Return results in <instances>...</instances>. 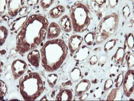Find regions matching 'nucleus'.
<instances>
[{
    "mask_svg": "<svg viewBox=\"0 0 134 101\" xmlns=\"http://www.w3.org/2000/svg\"><path fill=\"white\" fill-rule=\"evenodd\" d=\"M73 95L69 89H64L61 91L56 97L57 100H71Z\"/></svg>",
    "mask_w": 134,
    "mask_h": 101,
    "instance_id": "obj_15",
    "label": "nucleus"
},
{
    "mask_svg": "<svg viewBox=\"0 0 134 101\" xmlns=\"http://www.w3.org/2000/svg\"><path fill=\"white\" fill-rule=\"evenodd\" d=\"M116 43V40L115 39H113L109 41L105 44V47H104L105 51L106 52H107L112 49L115 46Z\"/></svg>",
    "mask_w": 134,
    "mask_h": 101,
    "instance_id": "obj_24",
    "label": "nucleus"
},
{
    "mask_svg": "<svg viewBox=\"0 0 134 101\" xmlns=\"http://www.w3.org/2000/svg\"><path fill=\"white\" fill-rule=\"evenodd\" d=\"M49 22L40 15L29 17L16 37V50L21 55L38 47L47 36Z\"/></svg>",
    "mask_w": 134,
    "mask_h": 101,
    "instance_id": "obj_1",
    "label": "nucleus"
},
{
    "mask_svg": "<svg viewBox=\"0 0 134 101\" xmlns=\"http://www.w3.org/2000/svg\"><path fill=\"white\" fill-rule=\"evenodd\" d=\"M26 62L21 60H17L13 62L12 65L13 74L15 79L23 75L27 69Z\"/></svg>",
    "mask_w": 134,
    "mask_h": 101,
    "instance_id": "obj_7",
    "label": "nucleus"
},
{
    "mask_svg": "<svg viewBox=\"0 0 134 101\" xmlns=\"http://www.w3.org/2000/svg\"><path fill=\"white\" fill-rule=\"evenodd\" d=\"M59 25L64 32L66 33L70 32L72 31V26L70 17L68 15H64L62 17L59 21Z\"/></svg>",
    "mask_w": 134,
    "mask_h": 101,
    "instance_id": "obj_11",
    "label": "nucleus"
},
{
    "mask_svg": "<svg viewBox=\"0 0 134 101\" xmlns=\"http://www.w3.org/2000/svg\"><path fill=\"white\" fill-rule=\"evenodd\" d=\"M133 70H129L124 77L123 89L124 94L129 97L133 93Z\"/></svg>",
    "mask_w": 134,
    "mask_h": 101,
    "instance_id": "obj_6",
    "label": "nucleus"
},
{
    "mask_svg": "<svg viewBox=\"0 0 134 101\" xmlns=\"http://www.w3.org/2000/svg\"><path fill=\"white\" fill-rule=\"evenodd\" d=\"M109 3V5L110 6V7L111 8H113L118 3V1H114V0H113V1H108Z\"/></svg>",
    "mask_w": 134,
    "mask_h": 101,
    "instance_id": "obj_36",
    "label": "nucleus"
},
{
    "mask_svg": "<svg viewBox=\"0 0 134 101\" xmlns=\"http://www.w3.org/2000/svg\"><path fill=\"white\" fill-rule=\"evenodd\" d=\"M70 19L74 32L82 33L86 30L92 18L90 10L81 3H76L70 9Z\"/></svg>",
    "mask_w": 134,
    "mask_h": 101,
    "instance_id": "obj_4",
    "label": "nucleus"
},
{
    "mask_svg": "<svg viewBox=\"0 0 134 101\" xmlns=\"http://www.w3.org/2000/svg\"><path fill=\"white\" fill-rule=\"evenodd\" d=\"M39 1H28L27 3L30 6H32L33 5L36 4L37 3H38Z\"/></svg>",
    "mask_w": 134,
    "mask_h": 101,
    "instance_id": "obj_38",
    "label": "nucleus"
},
{
    "mask_svg": "<svg viewBox=\"0 0 134 101\" xmlns=\"http://www.w3.org/2000/svg\"><path fill=\"white\" fill-rule=\"evenodd\" d=\"M61 33V28L56 22H52L49 25L47 33V38L48 40H53L58 38Z\"/></svg>",
    "mask_w": 134,
    "mask_h": 101,
    "instance_id": "obj_10",
    "label": "nucleus"
},
{
    "mask_svg": "<svg viewBox=\"0 0 134 101\" xmlns=\"http://www.w3.org/2000/svg\"><path fill=\"white\" fill-rule=\"evenodd\" d=\"M27 10H28V8L26 6H24V7L21 8V9L19 11V15L20 16L25 15L27 12Z\"/></svg>",
    "mask_w": 134,
    "mask_h": 101,
    "instance_id": "obj_35",
    "label": "nucleus"
},
{
    "mask_svg": "<svg viewBox=\"0 0 134 101\" xmlns=\"http://www.w3.org/2000/svg\"><path fill=\"white\" fill-rule=\"evenodd\" d=\"M88 95V94H86V93L84 94L83 95H82V96H81V98H80V99H81V100H85V99H86L87 98Z\"/></svg>",
    "mask_w": 134,
    "mask_h": 101,
    "instance_id": "obj_39",
    "label": "nucleus"
},
{
    "mask_svg": "<svg viewBox=\"0 0 134 101\" xmlns=\"http://www.w3.org/2000/svg\"><path fill=\"white\" fill-rule=\"evenodd\" d=\"M8 34V31L7 28L3 26H1L0 27V38H1V46L4 43Z\"/></svg>",
    "mask_w": 134,
    "mask_h": 101,
    "instance_id": "obj_21",
    "label": "nucleus"
},
{
    "mask_svg": "<svg viewBox=\"0 0 134 101\" xmlns=\"http://www.w3.org/2000/svg\"><path fill=\"white\" fill-rule=\"evenodd\" d=\"M89 54L90 49L86 46H84L76 52L74 55V58L77 61H82L88 57Z\"/></svg>",
    "mask_w": 134,
    "mask_h": 101,
    "instance_id": "obj_14",
    "label": "nucleus"
},
{
    "mask_svg": "<svg viewBox=\"0 0 134 101\" xmlns=\"http://www.w3.org/2000/svg\"><path fill=\"white\" fill-rule=\"evenodd\" d=\"M121 93L119 88L113 89L112 91L109 94L107 100H119L121 99Z\"/></svg>",
    "mask_w": 134,
    "mask_h": 101,
    "instance_id": "obj_19",
    "label": "nucleus"
},
{
    "mask_svg": "<svg viewBox=\"0 0 134 101\" xmlns=\"http://www.w3.org/2000/svg\"><path fill=\"white\" fill-rule=\"evenodd\" d=\"M127 45L129 49H132L133 47V37L132 33H130L127 38Z\"/></svg>",
    "mask_w": 134,
    "mask_h": 101,
    "instance_id": "obj_27",
    "label": "nucleus"
},
{
    "mask_svg": "<svg viewBox=\"0 0 134 101\" xmlns=\"http://www.w3.org/2000/svg\"><path fill=\"white\" fill-rule=\"evenodd\" d=\"M81 76V72L79 69L78 68H74L70 74V76L71 79V80L74 81L76 82L80 80V79Z\"/></svg>",
    "mask_w": 134,
    "mask_h": 101,
    "instance_id": "obj_20",
    "label": "nucleus"
},
{
    "mask_svg": "<svg viewBox=\"0 0 134 101\" xmlns=\"http://www.w3.org/2000/svg\"><path fill=\"white\" fill-rule=\"evenodd\" d=\"M130 9L128 6H125L122 10L123 15H124V16L126 18H127L130 15Z\"/></svg>",
    "mask_w": 134,
    "mask_h": 101,
    "instance_id": "obj_32",
    "label": "nucleus"
},
{
    "mask_svg": "<svg viewBox=\"0 0 134 101\" xmlns=\"http://www.w3.org/2000/svg\"><path fill=\"white\" fill-rule=\"evenodd\" d=\"M124 57H125L124 49L122 48H119L116 52L114 55L113 59L117 64H119L123 62Z\"/></svg>",
    "mask_w": 134,
    "mask_h": 101,
    "instance_id": "obj_17",
    "label": "nucleus"
},
{
    "mask_svg": "<svg viewBox=\"0 0 134 101\" xmlns=\"http://www.w3.org/2000/svg\"><path fill=\"white\" fill-rule=\"evenodd\" d=\"M98 62V58L96 56H93L91 57L90 60V63L91 65H94Z\"/></svg>",
    "mask_w": 134,
    "mask_h": 101,
    "instance_id": "obj_34",
    "label": "nucleus"
},
{
    "mask_svg": "<svg viewBox=\"0 0 134 101\" xmlns=\"http://www.w3.org/2000/svg\"><path fill=\"white\" fill-rule=\"evenodd\" d=\"M27 16H24L20 18H18L17 20H15L14 24L13 25L12 29L13 31H17L21 27H22V25H24L25 22L26 21L27 19Z\"/></svg>",
    "mask_w": 134,
    "mask_h": 101,
    "instance_id": "obj_18",
    "label": "nucleus"
},
{
    "mask_svg": "<svg viewBox=\"0 0 134 101\" xmlns=\"http://www.w3.org/2000/svg\"><path fill=\"white\" fill-rule=\"evenodd\" d=\"M65 12V8L62 5H58L51 9L49 15L53 18H58L61 17Z\"/></svg>",
    "mask_w": 134,
    "mask_h": 101,
    "instance_id": "obj_16",
    "label": "nucleus"
},
{
    "mask_svg": "<svg viewBox=\"0 0 134 101\" xmlns=\"http://www.w3.org/2000/svg\"><path fill=\"white\" fill-rule=\"evenodd\" d=\"M0 91H1V93H0V94H0V96H1V100L5 96V95H6V93L7 92V91H8L6 84L3 80H1Z\"/></svg>",
    "mask_w": 134,
    "mask_h": 101,
    "instance_id": "obj_25",
    "label": "nucleus"
},
{
    "mask_svg": "<svg viewBox=\"0 0 134 101\" xmlns=\"http://www.w3.org/2000/svg\"><path fill=\"white\" fill-rule=\"evenodd\" d=\"M113 85V81L111 79H108L106 80V81L104 85V90L105 91H107V90L109 89L112 87Z\"/></svg>",
    "mask_w": 134,
    "mask_h": 101,
    "instance_id": "obj_30",
    "label": "nucleus"
},
{
    "mask_svg": "<svg viewBox=\"0 0 134 101\" xmlns=\"http://www.w3.org/2000/svg\"><path fill=\"white\" fill-rule=\"evenodd\" d=\"M95 39V34L92 33H88L85 36L84 40L88 46H91L94 43Z\"/></svg>",
    "mask_w": 134,
    "mask_h": 101,
    "instance_id": "obj_23",
    "label": "nucleus"
},
{
    "mask_svg": "<svg viewBox=\"0 0 134 101\" xmlns=\"http://www.w3.org/2000/svg\"><path fill=\"white\" fill-rule=\"evenodd\" d=\"M102 89L100 88H98L96 89V91L94 94V97L96 98H99L102 95Z\"/></svg>",
    "mask_w": 134,
    "mask_h": 101,
    "instance_id": "obj_33",
    "label": "nucleus"
},
{
    "mask_svg": "<svg viewBox=\"0 0 134 101\" xmlns=\"http://www.w3.org/2000/svg\"><path fill=\"white\" fill-rule=\"evenodd\" d=\"M134 64V56L133 54L130 55L127 60V65L129 69H130L131 67H132Z\"/></svg>",
    "mask_w": 134,
    "mask_h": 101,
    "instance_id": "obj_29",
    "label": "nucleus"
},
{
    "mask_svg": "<svg viewBox=\"0 0 134 101\" xmlns=\"http://www.w3.org/2000/svg\"><path fill=\"white\" fill-rule=\"evenodd\" d=\"M41 63L47 71L57 70L65 61L68 54V47L60 39L46 42L40 49Z\"/></svg>",
    "mask_w": 134,
    "mask_h": 101,
    "instance_id": "obj_2",
    "label": "nucleus"
},
{
    "mask_svg": "<svg viewBox=\"0 0 134 101\" xmlns=\"http://www.w3.org/2000/svg\"><path fill=\"white\" fill-rule=\"evenodd\" d=\"M58 79V76L57 74H49L47 78V81L49 86L51 88H53L55 86L56 84H57Z\"/></svg>",
    "mask_w": 134,
    "mask_h": 101,
    "instance_id": "obj_22",
    "label": "nucleus"
},
{
    "mask_svg": "<svg viewBox=\"0 0 134 101\" xmlns=\"http://www.w3.org/2000/svg\"><path fill=\"white\" fill-rule=\"evenodd\" d=\"M29 62L33 66L38 67L40 62V55L38 50H33L27 55Z\"/></svg>",
    "mask_w": 134,
    "mask_h": 101,
    "instance_id": "obj_13",
    "label": "nucleus"
},
{
    "mask_svg": "<svg viewBox=\"0 0 134 101\" xmlns=\"http://www.w3.org/2000/svg\"><path fill=\"white\" fill-rule=\"evenodd\" d=\"M91 84L87 80H83L77 85L75 88V93L78 96H82L90 89Z\"/></svg>",
    "mask_w": 134,
    "mask_h": 101,
    "instance_id": "obj_12",
    "label": "nucleus"
},
{
    "mask_svg": "<svg viewBox=\"0 0 134 101\" xmlns=\"http://www.w3.org/2000/svg\"><path fill=\"white\" fill-rule=\"evenodd\" d=\"M45 97H46V96H44V97H43L44 98H42V99H41V100H47V98H44Z\"/></svg>",
    "mask_w": 134,
    "mask_h": 101,
    "instance_id": "obj_40",
    "label": "nucleus"
},
{
    "mask_svg": "<svg viewBox=\"0 0 134 101\" xmlns=\"http://www.w3.org/2000/svg\"><path fill=\"white\" fill-rule=\"evenodd\" d=\"M83 41V38L78 35H72L68 42V47L69 50L71 54L75 53L77 50H79L82 47Z\"/></svg>",
    "mask_w": 134,
    "mask_h": 101,
    "instance_id": "obj_9",
    "label": "nucleus"
},
{
    "mask_svg": "<svg viewBox=\"0 0 134 101\" xmlns=\"http://www.w3.org/2000/svg\"><path fill=\"white\" fill-rule=\"evenodd\" d=\"M53 2L54 1L52 0H43V1H40V4L43 9H45L52 5Z\"/></svg>",
    "mask_w": 134,
    "mask_h": 101,
    "instance_id": "obj_26",
    "label": "nucleus"
},
{
    "mask_svg": "<svg viewBox=\"0 0 134 101\" xmlns=\"http://www.w3.org/2000/svg\"><path fill=\"white\" fill-rule=\"evenodd\" d=\"M119 23V16L114 13L105 17L99 22L96 32L97 42L101 43L106 40L116 31Z\"/></svg>",
    "mask_w": 134,
    "mask_h": 101,
    "instance_id": "obj_5",
    "label": "nucleus"
},
{
    "mask_svg": "<svg viewBox=\"0 0 134 101\" xmlns=\"http://www.w3.org/2000/svg\"><path fill=\"white\" fill-rule=\"evenodd\" d=\"M7 2V1H2V0L0 1V12L1 14L3 13L5 11L6 6L8 4Z\"/></svg>",
    "mask_w": 134,
    "mask_h": 101,
    "instance_id": "obj_31",
    "label": "nucleus"
},
{
    "mask_svg": "<svg viewBox=\"0 0 134 101\" xmlns=\"http://www.w3.org/2000/svg\"><path fill=\"white\" fill-rule=\"evenodd\" d=\"M44 86L40 75L36 72L27 73L19 80L20 93L25 100L38 98L43 92Z\"/></svg>",
    "mask_w": 134,
    "mask_h": 101,
    "instance_id": "obj_3",
    "label": "nucleus"
},
{
    "mask_svg": "<svg viewBox=\"0 0 134 101\" xmlns=\"http://www.w3.org/2000/svg\"><path fill=\"white\" fill-rule=\"evenodd\" d=\"M123 81H124V75L122 74H120L118 75L116 80L115 86L117 88H119L122 84Z\"/></svg>",
    "mask_w": 134,
    "mask_h": 101,
    "instance_id": "obj_28",
    "label": "nucleus"
},
{
    "mask_svg": "<svg viewBox=\"0 0 134 101\" xmlns=\"http://www.w3.org/2000/svg\"><path fill=\"white\" fill-rule=\"evenodd\" d=\"M25 1H8V10L9 15L14 17L17 15L21 8L24 7L25 3Z\"/></svg>",
    "mask_w": 134,
    "mask_h": 101,
    "instance_id": "obj_8",
    "label": "nucleus"
},
{
    "mask_svg": "<svg viewBox=\"0 0 134 101\" xmlns=\"http://www.w3.org/2000/svg\"><path fill=\"white\" fill-rule=\"evenodd\" d=\"M106 61V57H105V56H102L100 57V58L99 59V62L100 64H104L105 63Z\"/></svg>",
    "mask_w": 134,
    "mask_h": 101,
    "instance_id": "obj_37",
    "label": "nucleus"
}]
</instances>
